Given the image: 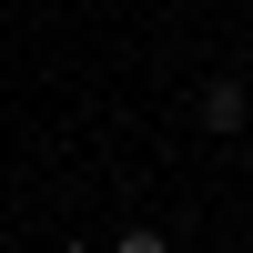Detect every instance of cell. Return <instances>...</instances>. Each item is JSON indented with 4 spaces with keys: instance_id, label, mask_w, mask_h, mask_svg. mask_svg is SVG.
<instances>
[{
    "instance_id": "cell-1",
    "label": "cell",
    "mask_w": 253,
    "mask_h": 253,
    "mask_svg": "<svg viewBox=\"0 0 253 253\" xmlns=\"http://www.w3.org/2000/svg\"><path fill=\"white\" fill-rule=\"evenodd\" d=\"M243 112H253V81H203V91H193V122H203V132H243Z\"/></svg>"
}]
</instances>
